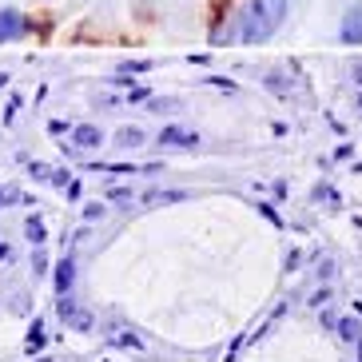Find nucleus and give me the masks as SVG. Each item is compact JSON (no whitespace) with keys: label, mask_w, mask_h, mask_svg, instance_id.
I'll return each mask as SVG.
<instances>
[{"label":"nucleus","mask_w":362,"mask_h":362,"mask_svg":"<svg viewBox=\"0 0 362 362\" xmlns=\"http://www.w3.org/2000/svg\"><path fill=\"white\" fill-rule=\"evenodd\" d=\"M24 33H28V21H24V12H16V8H0V44L21 40Z\"/></svg>","instance_id":"7ed1b4c3"},{"label":"nucleus","mask_w":362,"mask_h":362,"mask_svg":"<svg viewBox=\"0 0 362 362\" xmlns=\"http://www.w3.org/2000/svg\"><path fill=\"white\" fill-rule=\"evenodd\" d=\"M195 132H183V128H163L160 132V148H195Z\"/></svg>","instance_id":"20e7f679"},{"label":"nucleus","mask_w":362,"mask_h":362,"mask_svg":"<svg viewBox=\"0 0 362 362\" xmlns=\"http://www.w3.org/2000/svg\"><path fill=\"white\" fill-rule=\"evenodd\" d=\"M358 362H362V339H358Z\"/></svg>","instance_id":"f8f14e48"},{"label":"nucleus","mask_w":362,"mask_h":362,"mask_svg":"<svg viewBox=\"0 0 362 362\" xmlns=\"http://www.w3.org/2000/svg\"><path fill=\"white\" fill-rule=\"evenodd\" d=\"M291 0H247L239 12V40L243 44H263L283 28Z\"/></svg>","instance_id":"f257e3e1"},{"label":"nucleus","mask_w":362,"mask_h":362,"mask_svg":"<svg viewBox=\"0 0 362 362\" xmlns=\"http://www.w3.org/2000/svg\"><path fill=\"white\" fill-rule=\"evenodd\" d=\"M28 239H33V243H44V223H40V219L28 223Z\"/></svg>","instance_id":"9b49d317"},{"label":"nucleus","mask_w":362,"mask_h":362,"mask_svg":"<svg viewBox=\"0 0 362 362\" xmlns=\"http://www.w3.org/2000/svg\"><path fill=\"white\" fill-rule=\"evenodd\" d=\"M72 279H76V263L72 259H60V267H56V291L68 295L72 291Z\"/></svg>","instance_id":"423d86ee"},{"label":"nucleus","mask_w":362,"mask_h":362,"mask_svg":"<svg viewBox=\"0 0 362 362\" xmlns=\"http://www.w3.org/2000/svg\"><path fill=\"white\" fill-rule=\"evenodd\" d=\"M60 319H64V322H72L76 330H92V315H84V310H76L72 303H68V295L60 298Z\"/></svg>","instance_id":"39448f33"},{"label":"nucleus","mask_w":362,"mask_h":362,"mask_svg":"<svg viewBox=\"0 0 362 362\" xmlns=\"http://www.w3.org/2000/svg\"><path fill=\"white\" fill-rule=\"evenodd\" d=\"M40 346H44V327L36 322V327H33V334H28V351H40Z\"/></svg>","instance_id":"9d476101"},{"label":"nucleus","mask_w":362,"mask_h":362,"mask_svg":"<svg viewBox=\"0 0 362 362\" xmlns=\"http://www.w3.org/2000/svg\"><path fill=\"white\" fill-rule=\"evenodd\" d=\"M339 40L351 44V48H362V0H354L351 8H346V16L339 24Z\"/></svg>","instance_id":"f03ea898"},{"label":"nucleus","mask_w":362,"mask_h":362,"mask_svg":"<svg viewBox=\"0 0 362 362\" xmlns=\"http://www.w3.org/2000/svg\"><path fill=\"white\" fill-rule=\"evenodd\" d=\"M100 139H104V136H100L96 128H88V124L72 132V144H76V148H100Z\"/></svg>","instance_id":"0eeeda50"},{"label":"nucleus","mask_w":362,"mask_h":362,"mask_svg":"<svg viewBox=\"0 0 362 362\" xmlns=\"http://www.w3.org/2000/svg\"><path fill=\"white\" fill-rule=\"evenodd\" d=\"M116 144H119V148H139V144H144V132H139V128H119Z\"/></svg>","instance_id":"6e6552de"},{"label":"nucleus","mask_w":362,"mask_h":362,"mask_svg":"<svg viewBox=\"0 0 362 362\" xmlns=\"http://www.w3.org/2000/svg\"><path fill=\"white\" fill-rule=\"evenodd\" d=\"M339 334H342L346 342H358V322H351V319H346V322H339Z\"/></svg>","instance_id":"1a4fd4ad"}]
</instances>
